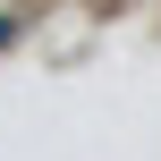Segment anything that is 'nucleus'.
<instances>
[{"mask_svg": "<svg viewBox=\"0 0 161 161\" xmlns=\"http://www.w3.org/2000/svg\"><path fill=\"white\" fill-rule=\"evenodd\" d=\"M0 42H8V17H0Z\"/></svg>", "mask_w": 161, "mask_h": 161, "instance_id": "1", "label": "nucleus"}]
</instances>
